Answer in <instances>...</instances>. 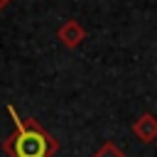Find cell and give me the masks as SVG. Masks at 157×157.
Listing matches in <instances>:
<instances>
[{
	"instance_id": "8992f818",
	"label": "cell",
	"mask_w": 157,
	"mask_h": 157,
	"mask_svg": "<svg viewBox=\"0 0 157 157\" xmlns=\"http://www.w3.org/2000/svg\"><path fill=\"white\" fill-rule=\"evenodd\" d=\"M155 145H157V142H155Z\"/></svg>"
},
{
	"instance_id": "3957f363",
	"label": "cell",
	"mask_w": 157,
	"mask_h": 157,
	"mask_svg": "<svg viewBox=\"0 0 157 157\" xmlns=\"http://www.w3.org/2000/svg\"><path fill=\"white\" fill-rule=\"evenodd\" d=\"M132 135L140 142H157V115L152 113H142L135 123H132Z\"/></svg>"
},
{
	"instance_id": "5b68a950",
	"label": "cell",
	"mask_w": 157,
	"mask_h": 157,
	"mask_svg": "<svg viewBox=\"0 0 157 157\" xmlns=\"http://www.w3.org/2000/svg\"><path fill=\"white\" fill-rule=\"evenodd\" d=\"M7 5H10V0H0V10H2V7H7Z\"/></svg>"
},
{
	"instance_id": "277c9868",
	"label": "cell",
	"mask_w": 157,
	"mask_h": 157,
	"mask_svg": "<svg viewBox=\"0 0 157 157\" xmlns=\"http://www.w3.org/2000/svg\"><path fill=\"white\" fill-rule=\"evenodd\" d=\"M91 157H128V155H125V152H123L113 140H105V142H103V145H101Z\"/></svg>"
},
{
	"instance_id": "6da1fadb",
	"label": "cell",
	"mask_w": 157,
	"mask_h": 157,
	"mask_svg": "<svg viewBox=\"0 0 157 157\" xmlns=\"http://www.w3.org/2000/svg\"><path fill=\"white\" fill-rule=\"evenodd\" d=\"M7 115L15 130L2 140V152L7 157H54L59 152V140L32 115H20L15 105L7 103Z\"/></svg>"
},
{
	"instance_id": "7a4b0ae2",
	"label": "cell",
	"mask_w": 157,
	"mask_h": 157,
	"mask_svg": "<svg viewBox=\"0 0 157 157\" xmlns=\"http://www.w3.org/2000/svg\"><path fill=\"white\" fill-rule=\"evenodd\" d=\"M56 39H59L66 49H78V47L86 42V27H83L78 20L69 17V20H64V22L56 27Z\"/></svg>"
}]
</instances>
